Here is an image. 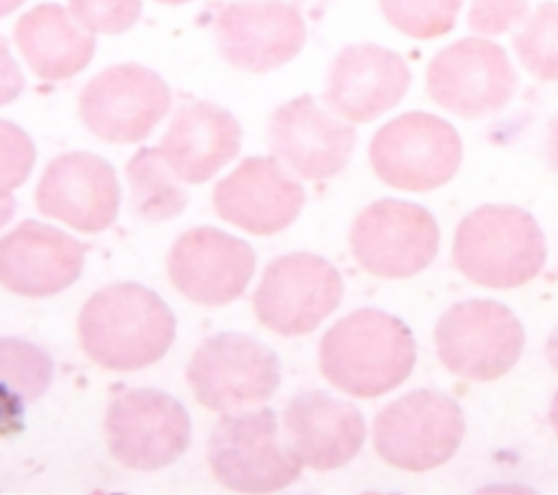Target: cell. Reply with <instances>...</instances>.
Returning <instances> with one entry per match:
<instances>
[{"mask_svg":"<svg viewBox=\"0 0 558 495\" xmlns=\"http://www.w3.org/2000/svg\"><path fill=\"white\" fill-rule=\"evenodd\" d=\"M530 0H473L466 24L480 35H501L527 17Z\"/></svg>","mask_w":558,"mask_h":495,"instance_id":"obj_30","label":"cell"},{"mask_svg":"<svg viewBox=\"0 0 558 495\" xmlns=\"http://www.w3.org/2000/svg\"><path fill=\"white\" fill-rule=\"evenodd\" d=\"M368 159L390 188L427 192L453 179L462 161V142L447 120L427 111H408L373 135Z\"/></svg>","mask_w":558,"mask_h":495,"instance_id":"obj_7","label":"cell"},{"mask_svg":"<svg viewBox=\"0 0 558 495\" xmlns=\"http://www.w3.org/2000/svg\"><path fill=\"white\" fill-rule=\"evenodd\" d=\"M211 475L235 493H275L301 475V460L279 434L270 408L225 414L207 440Z\"/></svg>","mask_w":558,"mask_h":495,"instance_id":"obj_4","label":"cell"},{"mask_svg":"<svg viewBox=\"0 0 558 495\" xmlns=\"http://www.w3.org/2000/svg\"><path fill=\"white\" fill-rule=\"evenodd\" d=\"M545 153H547L549 168L558 174V113L549 120V126H547V142H545Z\"/></svg>","mask_w":558,"mask_h":495,"instance_id":"obj_32","label":"cell"},{"mask_svg":"<svg viewBox=\"0 0 558 495\" xmlns=\"http://www.w3.org/2000/svg\"><path fill=\"white\" fill-rule=\"evenodd\" d=\"M155 2H161V4H185V2H192V0H155Z\"/></svg>","mask_w":558,"mask_h":495,"instance_id":"obj_37","label":"cell"},{"mask_svg":"<svg viewBox=\"0 0 558 495\" xmlns=\"http://www.w3.org/2000/svg\"><path fill=\"white\" fill-rule=\"evenodd\" d=\"M15 214V198L11 192H0V229L13 218Z\"/></svg>","mask_w":558,"mask_h":495,"instance_id":"obj_33","label":"cell"},{"mask_svg":"<svg viewBox=\"0 0 558 495\" xmlns=\"http://www.w3.org/2000/svg\"><path fill=\"white\" fill-rule=\"evenodd\" d=\"M39 214L57 218L81 233H98L113 225L120 185L109 161L92 153L54 157L35 190Z\"/></svg>","mask_w":558,"mask_h":495,"instance_id":"obj_17","label":"cell"},{"mask_svg":"<svg viewBox=\"0 0 558 495\" xmlns=\"http://www.w3.org/2000/svg\"><path fill=\"white\" fill-rule=\"evenodd\" d=\"M545 353H547V360H549L551 369L558 373V327L549 334V338H547V347H545Z\"/></svg>","mask_w":558,"mask_h":495,"instance_id":"obj_34","label":"cell"},{"mask_svg":"<svg viewBox=\"0 0 558 495\" xmlns=\"http://www.w3.org/2000/svg\"><path fill=\"white\" fill-rule=\"evenodd\" d=\"M266 133L272 155L305 181L336 177L355 148L353 126L323 109L310 94L279 105Z\"/></svg>","mask_w":558,"mask_h":495,"instance_id":"obj_15","label":"cell"},{"mask_svg":"<svg viewBox=\"0 0 558 495\" xmlns=\"http://www.w3.org/2000/svg\"><path fill=\"white\" fill-rule=\"evenodd\" d=\"M185 379L201 406L231 412L268 401L281 382V366L275 351L259 340L218 334L194 351Z\"/></svg>","mask_w":558,"mask_h":495,"instance_id":"obj_9","label":"cell"},{"mask_svg":"<svg viewBox=\"0 0 558 495\" xmlns=\"http://www.w3.org/2000/svg\"><path fill=\"white\" fill-rule=\"evenodd\" d=\"M416 362L410 327L381 310H355L336 321L318 345L323 377L349 397L373 399L401 386Z\"/></svg>","mask_w":558,"mask_h":495,"instance_id":"obj_2","label":"cell"},{"mask_svg":"<svg viewBox=\"0 0 558 495\" xmlns=\"http://www.w3.org/2000/svg\"><path fill=\"white\" fill-rule=\"evenodd\" d=\"M35 155L31 135L22 126L0 120V192H11L28 179Z\"/></svg>","mask_w":558,"mask_h":495,"instance_id":"obj_29","label":"cell"},{"mask_svg":"<svg viewBox=\"0 0 558 495\" xmlns=\"http://www.w3.org/2000/svg\"><path fill=\"white\" fill-rule=\"evenodd\" d=\"M549 423H551V427H554V432H556V436H558V393L554 395V399H551V408H549Z\"/></svg>","mask_w":558,"mask_h":495,"instance_id":"obj_36","label":"cell"},{"mask_svg":"<svg viewBox=\"0 0 558 495\" xmlns=\"http://www.w3.org/2000/svg\"><path fill=\"white\" fill-rule=\"evenodd\" d=\"M410 87L401 55L377 44L344 46L331 61L323 100L347 122H371L397 107Z\"/></svg>","mask_w":558,"mask_h":495,"instance_id":"obj_19","label":"cell"},{"mask_svg":"<svg viewBox=\"0 0 558 495\" xmlns=\"http://www.w3.org/2000/svg\"><path fill=\"white\" fill-rule=\"evenodd\" d=\"M438 240L434 216L416 203L397 198L366 205L349 233L355 262L384 279H405L427 268L438 253Z\"/></svg>","mask_w":558,"mask_h":495,"instance_id":"obj_12","label":"cell"},{"mask_svg":"<svg viewBox=\"0 0 558 495\" xmlns=\"http://www.w3.org/2000/svg\"><path fill=\"white\" fill-rule=\"evenodd\" d=\"M214 212L253 236L290 227L305 205V192L277 157H248L220 179L211 194Z\"/></svg>","mask_w":558,"mask_h":495,"instance_id":"obj_18","label":"cell"},{"mask_svg":"<svg viewBox=\"0 0 558 495\" xmlns=\"http://www.w3.org/2000/svg\"><path fill=\"white\" fill-rule=\"evenodd\" d=\"M170 102V89L157 72L137 63H118L83 85L78 116L98 140L135 144L163 120Z\"/></svg>","mask_w":558,"mask_h":495,"instance_id":"obj_10","label":"cell"},{"mask_svg":"<svg viewBox=\"0 0 558 495\" xmlns=\"http://www.w3.org/2000/svg\"><path fill=\"white\" fill-rule=\"evenodd\" d=\"M242 144L233 113L211 102L183 105L159 142V150L183 183H205L227 166Z\"/></svg>","mask_w":558,"mask_h":495,"instance_id":"obj_22","label":"cell"},{"mask_svg":"<svg viewBox=\"0 0 558 495\" xmlns=\"http://www.w3.org/2000/svg\"><path fill=\"white\" fill-rule=\"evenodd\" d=\"M464 436L460 403L438 390L418 388L384 406L373 423L377 456L403 471H429L445 464Z\"/></svg>","mask_w":558,"mask_h":495,"instance_id":"obj_5","label":"cell"},{"mask_svg":"<svg viewBox=\"0 0 558 495\" xmlns=\"http://www.w3.org/2000/svg\"><path fill=\"white\" fill-rule=\"evenodd\" d=\"M52 373V358L44 349L22 338H0V436L24 430V408L50 388Z\"/></svg>","mask_w":558,"mask_h":495,"instance_id":"obj_24","label":"cell"},{"mask_svg":"<svg viewBox=\"0 0 558 495\" xmlns=\"http://www.w3.org/2000/svg\"><path fill=\"white\" fill-rule=\"evenodd\" d=\"M85 246L70 233L24 220L0 238V286L20 297H50L72 286L83 270Z\"/></svg>","mask_w":558,"mask_h":495,"instance_id":"obj_20","label":"cell"},{"mask_svg":"<svg viewBox=\"0 0 558 495\" xmlns=\"http://www.w3.org/2000/svg\"><path fill=\"white\" fill-rule=\"evenodd\" d=\"M24 89V74L9 50V41L0 35V107L13 102Z\"/></svg>","mask_w":558,"mask_h":495,"instance_id":"obj_31","label":"cell"},{"mask_svg":"<svg viewBox=\"0 0 558 495\" xmlns=\"http://www.w3.org/2000/svg\"><path fill=\"white\" fill-rule=\"evenodd\" d=\"M342 301L340 273L320 255L288 253L272 259L253 294L257 321L279 336L314 331Z\"/></svg>","mask_w":558,"mask_h":495,"instance_id":"obj_13","label":"cell"},{"mask_svg":"<svg viewBox=\"0 0 558 495\" xmlns=\"http://www.w3.org/2000/svg\"><path fill=\"white\" fill-rule=\"evenodd\" d=\"M192 425L185 408L168 393L133 388L118 393L105 412L109 454L135 471H157L185 454Z\"/></svg>","mask_w":558,"mask_h":495,"instance_id":"obj_8","label":"cell"},{"mask_svg":"<svg viewBox=\"0 0 558 495\" xmlns=\"http://www.w3.org/2000/svg\"><path fill=\"white\" fill-rule=\"evenodd\" d=\"M131 185V209L144 222H163L187 205V192L163 159L159 146L140 148L124 168Z\"/></svg>","mask_w":558,"mask_h":495,"instance_id":"obj_25","label":"cell"},{"mask_svg":"<svg viewBox=\"0 0 558 495\" xmlns=\"http://www.w3.org/2000/svg\"><path fill=\"white\" fill-rule=\"evenodd\" d=\"M13 41L28 70L41 81H65L85 70L94 57V33L83 28L70 9L37 4L13 26Z\"/></svg>","mask_w":558,"mask_h":495,"instance_id":"obj_23","label":"cell"},{"mask_svg":"<svg viewBox=\"0 0 558 495\" xmlns=\"http://www.w3.org/2000/svg\"><path fill=\"white\" fill-rule=\"evenodd\" d=\"M214 28L225 61L255 74L286 65L305 44V22L283 0L229 2L216 15Z\"/></svg>","mask_w":558,"mask_h":495,"instance_id":"obj_16","label":"cell"},{"mask_svg":"<svg viewBox=\"0 0 558 495\" xmlns=\"http://www.w3.org/2000/svg\"><path fill=\"white\" fill-rule=\"evenodd\" d=\"M523 68L538 81H558V2H541L512 37Z\"/></svg>","mask_w":558,"mask_h":495,"instance_id":"obj_26","label":"cell"},{"mask_svg":"<svg viewBox=\"0 0 558 495\" xmlns=\"http://www.w3.org/2000/svg\"><path fill=\"white\" fill-rule=\"evenodd\" d=\"M283 438L301 464L331 471L357 456L366 423L353 403L323 390H307L286 406Z\"/></svg>","mask_w":558,"mask_h":495,"instance_id":"obj_21","label":"cell"},{"mask_svg":"<svg viewBox=\"0 0 558 495\" xmlns=\"http://www.w3.org/2000/svg\"><path fill=\"white\" fill-rule=\"evenodd\" d=\"M434 342L447 371L471 382H493L521 358L525 331L504 303L469 299L438 318Z\"/></svg>","mask_w":558,"mask_h":495,"instance_id":"obj_6","label":"cell"},{"mask_svg":"<svg viewBox=\"0 0 558 495\" xmlns=\"http://www.w3.org/2000/svg\"><path fill=\"white\" fill-rule=\"evenodd\" d=\"M545 236L521 207L482 205L466 214L453 236V264L484 288H519L545 264Z\"/></svg>","mask_w":558,"mask_h":495,"instance_id":"obj_3","label":"cell"},{"mask_svg":"<svg viewBox=\"0 0 558 495\" xmlns=\"http://www.w3.org/2000/svg\"><path fill=\"white\" fill-rule=\"evenodd\" d=\"M425 81L436 105L469 120L501 111L519 85L506 50L482 37H462L436 52Z\"/></svg>","mask_w":558,"mask_h":495,"instance_id":"obj_11","label":"cell"},{"mask_svg":"<svg viewBox=\"0 0 558 495\" xmlns=\"http://www.w3.org/2000/svg\"><path fill=\"white\" fill-rule=\"evenodd\" d=\"M462 0H379L388 24L414 39H434L456 24Z\"/></svg>","mask_w":558,"mask_h":495,"instance_id":"obj_27","label":"cell"},{"mask_svg":"<svg viewBox=\"0 0 558 495\" xmlns=\"http://www.w3.org/2000/svg\"><path fill=\"white\" fill-rule=\"evenodd\" d=\"M74 20L89 33L120 35L142 13V0H68Z\"/></svg>","mask_w":558,"mask_h":495,"instance_id":"obj_28","label":"cell"},{"mask_svg":"<svg viewBox=\"0 0 558 495\" xmlns=\"http://www.w3.org/2000/svg\"><path fill=\"white\" fill-rule=\"evenodd\" d=\"M255 273L248 242L214 229L194 227L181 233L168 253V277L192 303L218 307L235 301Z\"/></svg>","mask_w":558,"mask_h":495,"instance_id":"obj_14","label":"cell"},{"mask_svg":"<svg viewBox=\"0 0 558 495\" xmlns=\"http://www.w3.org/2000/svg\"><path fill=\"white\" fill-rule=\"evenodd\" d=\"M78 345L107 371L131 373L159 362L174 342L177 321L163 299L140 283H111L81 307Z\"/></svg>","mask_w":558,"mask_h":495,"instance_id":"obj_1","label":"cell"},{"mask_svg":"<svg viewBox=\"0 0 558 495\" xmlns=\"http://www.w3.org/2000/svg\"><path fill=\"white\" fill-rule=\"evenodd\" d=\"M26 0H0V17L13 13L15 9H20Z\"/></svg>","mask_w":558,"mask_h":495,"instance_id":"obj_35","label":"cell"}]
</instances>
